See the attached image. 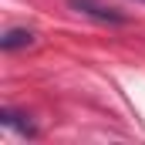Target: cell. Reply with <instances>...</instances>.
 Listing matches in <instances>:
<instances>
[{"instance_id":"cell-1","label":"cell","mask_w":145,"mask_h":145,"mask_svg":"<svg viewBox=\"0 0 145 145\" xmlns=\"http://www.w3.org/2000/svg\"><path fill=\"white\" fill-rule=\"evenodd\" d=\"M71 7L78 14L98 20V24H125V20H128L125 14H118V10H111V7H101V3H95V0H71Z\"/></svg>"},{"instance_id":"cell-2","label":"cell","mask_w":145,"mask_h":145,"mask_svg":"<svg viewBox=\"0 0 145 145\" xmlns=\"http://www.w3.org/2000/svg\"><path fill=\"white\" fill-rule=\"evenodd\" d=\"M37 40L34 31H27V27H14V31H7V34L0 37V47L3 51H17V47H31Z\"/></svg>"},{"instance_id":"cell-3","label":"cell","mask_w":145,"mask_h":145,"mask_svg":"<svg viewBox=\"0 0 145 145\" xmlns=\"http://www.w3.org/2000/svg\"><path fill=\"white\" fill-rule=\"evenodd\" d=\"M138 3H145V0H138Z\"/></svg>"}]
</instances>
